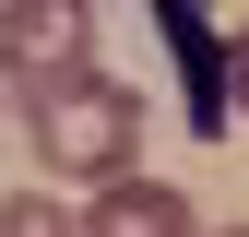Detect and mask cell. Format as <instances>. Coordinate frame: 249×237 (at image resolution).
I'll use <instances>...</instances> for the list:
<instances>
[{
    "mask_svg": "<svg viewBox=\"0 0 249 237\" xmlns=\"http://www.w3.org/2000/svg\"><path fill=\"white\" fill-rule=\"evenodd\" d=\"M24 95V131H36V154L59 178H119V166H142V95L131 83H107L95 59H71V71H48V83H12Z\"/></svg>",
    "mask_w": 249,
    "mask_h": 237,
    "instance_id": "6da1fadb",
    "label": "cell"
},
{
    "mask_svg": "<svg viewBox=\"0 0 249 237\" xmlns=\"http://www.w3.org/2000/svg\"><path fill=\"white\" fill-rule=\"evenodd\" d=\"M95 59V0H0V71L12 83H48Z\"/></svg>",
    "mask_w": 249,
    "mask_h": 237,
    "instance_id": "7a4b0ae2",
    "label": "cell"
},
{
    "mask_svg": "<svg viewBox=\"0 0 249 237\" xmlns=\"http://www.w3.org/2000/svg\"><path fill=\"white\" fill-rule=\"evenodd\" d=\"M71 237H202V214H190V190H178V178L119 166V178H95V202L71 214Z\"/></svg>",
    "mask_w": 249,
    "mask_h": 237,
    "instance_id": "3957f363",
    "label": "cell"
},
{
    "mask_svg": "<svg viewBox=\"0 0 249 237\" xmlns=\"http://www.w3.org/2000/svg\"><path fill=\"white\" fill-rule=\"evenodd\" d=\"M0 237H71V214L36 202V190H12V202H0Z\"/></svg>",
    "mask_w": 249,
    "mask_h": 237,
    "instance_id": "277c9868",
    "label": "cell"
},
{
    "mask_svg": "<svg viewBox=\"0 0 249 237\" xmlns=\"http://www.w3.org/2000/svg\"><path fill=\"white\" fill-rule=\"evenodd\" d=\"M226 118H249V36H226Z\"/></svg>",
    "mask_w": 249,
    "mask_h": 237,
    "instance_id": "5b68a950",
    "label": "cell"
},
{
    "mask_svg": "<svg viewBox=\"0 0 249 237\" xmlns=\"http://www.w3.org/2000/svg\"><path fill=\"white\" fill-rule=\"evenodd\" d=\"M213 237H249V225H213Z\"/></svg>",
    "mask_w": 249,
    "mask_h": 237,
    "instance_id": "8992f818",
    "label": "cell"
}]
</instances>
